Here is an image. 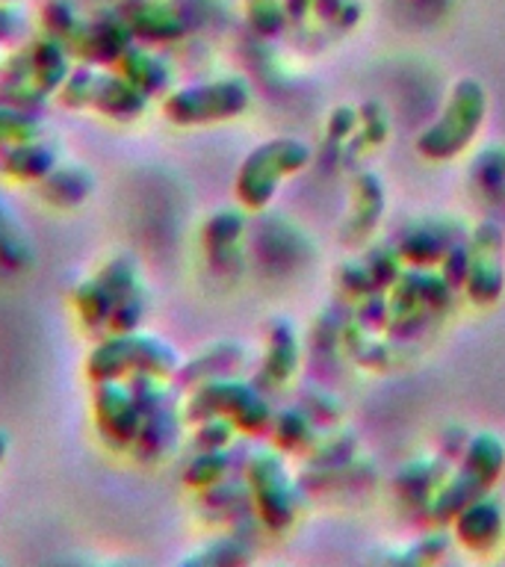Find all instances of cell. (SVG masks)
<instances>
[{
	"mask_svg": "<svg viewBox=\"0 0 505 567\" xmlns=\"http://www.w3.org/2000/svg\"><path fill=\"white\" fill-rule=\"evenodd\" d=\"M27 33L24 9L18 7V0H0V48H12L21 42Z\"/></svg>",
	"mask_w": 505,
	"mask_h": 567,
	"instance_id": "27",
	"label": "cell"
},
{
	"mask_svg": "<svg viewBox=\"0 0 505 567\" xmlns=\"http://www.w3.org/2000/svg\"><path fill=\"white\" fill-rule=\"evenodd\" d=\"M496 529H499V514H496L494 505L476 503L461 517V538L470 540V544L491 540L496 535Z\"/></svg>",
	"mask_w": 505,
	"mask_h": 567,
	"instance_id": "24",
	"label": "cell"
},
{
	"mask_svg": "<svg viewBox=\"0 0 505 567\" xmlns=\"http://www.w3.org/2000/svg\"><path fill=\"white\" fill-rule=\"evenodd\" d=\"M0 62H3V60H0Z\"/></svg>",
	"mask_w": 505,
	"mask_h": 567,
	"instance_id": "31",
	"label": "cell"
},
{
	"mask_svg": "<svg viewBox=\"0 0 505 567\" xmlns=\"http://www.w3.org/2000/svg\"><path fill=\"white\" fill-rule=\"evenodd\" d=\"M184 416L189 423H202L207 416H228L230 423L239 425V429L257 432L269 420V408L248 384L221 375V379L195 384L193 396L184 408Z\"/></svg>",
	"mask_w": 505,
	"mask_h": 567,
	"instance_id": "4",
	"label": "cell"
},
{
	"mask_svg": "<svg viewBox=\"0 0 505 567\" xmlns=\"http://www.w3.org/2000/svg\"><path fill=\"white\" fill-rule=\"evenodd\" d=\"M248 97L251 92H248L246 80H210V83L172 89L163 97V115L177 127H202V124L237 118L248 106Z\"/></svg>",
	"mask_w": 505,
	"mask_h": 567,
	"instance_id": "3",
	"label": "cell"
},
{
	"mask_svg": "<svg viewBox=\"0 0 505 567\" xmlns=\"http://www.w3.org/2000/svg\"><path fill=\"white\" fill-rule=\"evenodd\" d=\"M122 12L136 42H175L186 33V18L166 0H136Z\"/></svg>",
	"mask_w": 505,
	"mask_h": 567,
	"instance_id": "12",
	"label": "cell"
},
{
	"mask_svg": "<svg viewBox=\"0 0 505 567\" xmlns=\"http://www.w3.org/2000/svg\"><path fill=\"white\" fill-rule=\"evenodd\" d=\"M35 264V246L27 225L0 198V269L9 275L30 272Z\"/></svg>",
	"mask_w": 505,
	"mask_h": 567,
	"instance_id": "17",
	"label": "cell"
},
{
	"mask_svg": "<svg viewBox=\"0 0 505 567\" xmlns=\"http://www.w3.org/2000/svg\"><path fill=\"white\" fill-rule=\"evenodd\" d=\"M248 549L234 538L210 540L207 547H202L193 556H184V565H239L246 561Z\"/></svg>",
	"mask_w": 505,
	"mask_h": 567,
	"instance_id": "25",
	"label": "cell"
},
{
	"mask_svg": "<svg viewBox=\"0 0 505 567\" xmlns=\"http://www.w3.org/2000/svg\"><path fill=\"white\" fill-rule=\"evenodd\" d=\"M305 159H308V148L292 140H275L255 148L237 172L239 202L251 210L269 204L278 181L305 166Z\"/></svg>",
	"mask_w": 505,
	"mask_h": 567,
	"instance_id": "5",
	"label": "cell"
},
{
	"mask_svg": "<svg viewBox=\"0 0 505 567\" xmlns=\"http://www.w3.org/2000/svg\"><path fill=\"white\" fill-rule=\"evenodd\" d=\"M248 478H251V494H255V503L266 517V523H272V526L287 523L292 503L290 496H287V478H284L278 458L257 455L251 461V467H248Z\"/></svg>",
	"mask_w": 505,
	"mask_h": 567,
	"instance_id": "13",
	"label": "cell"
},
{
	"mask_svg": "<svg viewBox=\"0 0 505 567\" xmlns=\"http://www.w3.org/2000/svg\"><path fill=\"white\" fill-rule=\"evenodd\" d=\"M60 145L44 140L42 133H35V136L9 142L0 148V175L9 177V181L39 184L51 168L60 166Z\"/></svg>",
	"mask_w": 505,
	"mask_h": 567,
	"instance_id": "10",
	"label": "cell"
},
{
	"mask_svg": "<svg viewBox=\"0 0 505 567\" xmlns=\"http://www.w3.org/2000/svg\"><path fill=\"white\" fill-rule=\"evenodd\" d=\"M30 48V65H33L35 86L42 89L44 95L51 97L62 89V83L69 80L74 62H71V51L60 39H53L51 33H42L39 39L27 44Z\"/></svg>",
	"mask_w": 505,
	"mask_h": 567,
	"instance_id": "16",
	"label": "cell"
},
{
	"mask_svg": "<svg viewBox=\"0 0 505 567\" xmlns=\"http://www.w3.org/2000/svg\"><path fill=\"white\" fill-rule=\"evenodd\" d=\"M181 370V354L168 340L148 331H106L83 361V372L97 381H127L133 375L172 379Z\"/></svg>",
	"mask_w": 505,
	"mask_h": 567,
	"instance_id": "1",
	"label": "cell"
},
{
	"mask_svg": "<svg viewBox=\"0 0 505 567\" xmlns=\"http://www.w3.org/2000/svg\"><path fill=\"white\" fill-rule=\"evenodd\" d=\"M248 3H257V0H248Z\"/></svg>",
	"mask_w": 505,
	"mask_h": 567,
	"instance_id": "30",
	"label": "cell"
},
{
	"mask_svg": "<svg viewBox=\"0 0 505 567\" xmlns=\"http://www.w3.org/2000/svg\"><path fill=\"white\" fill-rule=\"evenodd\" d=\"M60 104L69 110H92L115 122H133L148 110L151 97L133 86L118 71H106L95 62H80L56 92Z\"/></svg>",
	"mask_w": 505,
	"mask_h": 567,
	"instance_id": "2",
	"label": "cell"
},
{
	"mask_svg": "<svg viewBox=\"0 0 505 567\" xmlns=\"http://www.w3.org/2000/svg\"><path fill=\"white\" fill-rule=\"evenodd\" d=\"M113 69L148 97H166L172 92V65L151 48H142L140 42H133Z\"/></svg>",
	"mask_w": 505,
	"mask_h": 567,
	"instance_id": "15",
	"label": "cell"
},
{
	"mask_svg": "<svg viewBox=\"0 0 505 567\" xmlns=\"http://www.w3.org/2000/svg\"><path fill=\"white\" fill-rule=\"evenodd\" d=\"M243 230H246V219H243L239 210L213 213L207 225H204V246L213 257H225L230 248L237 246Z\"/></svg>",
	"mask_w": 505,
	"mask_h": 567,
	"instance_id": "20",
	"label": "cell"
},
{
	"mask_svg": "<svg viewBox=\"0 0 505 567\" xmlns=\"http://www.w3.org/2000/svg\"><path fill=\"white\" fill-rule=\"evenodd\" d=\"M71 305L78 313L80 326L92 331V334H106L110 331V319H113V292L97 275H89L74 287L71 292Z\"/></svg>",
	"mask_w": 505,
	"mask_h": 567,
	"instance_id": "19",
	"label": "cell"
},
{
	"mask_svg": "<svg viewBox=\"0 0 505 567\" xmlns=\"http://www.w3.org/2000/svg\"><path fill=\"white\" fill-rule=\"evenodd\" d=\"M35 133H42L39 115L27 113V110H18V106H9L0 101V148L9 145V142L35 136Z\"/></svg>",
	"mask_w": 505,
	"mask_h": 567,
	"instance_id": "23",
	"label": "cell"
},
{
	"mask_svg": "<svg viewBox=\"0 0 505 567\" xmlns=\"http://www.w3.org/2000/svg\"><path fill=\"white\" fill-rule=\"evenodd\" d=\"M482 115H485V92L473 80H464L452 92V101L441 122L434 124L432 131L423 133L420 151L429 157H450L467 145V140L482 122Z\"/></svg>",
	"mask_w": 505,
	"mask_h": 567,
	"instance_id": "7",
	"label": "cell"
},
{
	"mask_svg": "<svg viewBox=\"0 0 505 567\" xmlns=\"http://www.w3.org/2000/svg\"><path fill=\"white\" fill-rule=\"evenodd\" d=\"M0 101L27 113H39V106L48 104V95L33 80L30 48H18L0 62Z\"/></svg>",
	"mask_w": 505,
	"mask_h": 567,
	"instance_id": "14",
	"label": "cell"
},
{
	"mask_svg": "<svg viewBox=\"0 0 505 567\" xmlns=\"http://www.w3.org/2000/svg\"><path fill=\"white\" fill-rule=\"evenodd\" d=\"M230 470V455H228V446L225 450H207V452H198L193 461H189V467L184 473V482L189 487H204L216 485V482H225Z\"/></svg>",
	"mask_w": 505,
	"mask_h": 567,
	"instance_id": "22",
	"label": "cell"
},
{
	"mask_svg": "<svg viewBox=\"0 0 505 567\" xmlns=\"http://www.w3.org/2000/svg\"><path fill=\"white\" fill-rule=\"evenodd\" d=\"M136 42L127 18L122 9H104L95 18H86L83 39H80L74 56L95 65H115L122 60V53Z\"/></svg>",
	"mask_w": 505,
	"mask_h": 567,
	"instance_id": "9",
	"label": "cell"
},
{
	"mask_svg": "<svg viewBox=\"0 0 505 567\" xmlns=\"http://www.w3.org/2000/svg\"><path fill=\"white\" fill-rule=\"evenodd\" d=\"M92 416L101 441L113 450H133L140 434V405L127 381L92 384Z\"/></svg>",
	"mask_w": 505,
	"mask_h": 567,
	"instance_id": "8",
	"label": "cell"
},
{
	"mask_svg": "<svg viewBox=\"0 0 505 567\" xmlns=\"http://www.w3.org/2000/svg\"><path fill=\"white\" fill-rule=\"evenodd\" d=\"M9 450H12L9 432H7V429H0V467H3V461L9 458Z\"/></svg>",
	"mask_w": 505,
	"mask_h": 567,
	"instance_id": "29",
	"label": "cell"
},
{
	"mask_svg": "<svg viewBox=\"0 0 505 567\" xmlns=\"http://www.w3.org/2000/svg\"><path fill=\"white\" fill-rule=\"evenodd\" d=\"M42 21L44 30H48L53 39H60V42L71 51V56H74L80 39H83L86 18H80L78 12H74V7H69L65 0H53V3H48V9L42 12Z\"/></svg>",
	"mask_w": 505,
	"mask_h": 567,
	"instance_id": "21",
	"label": "cell"
},
{
	"mask_svg": "<svg viewBox=\"0 0 505 567\" xmlns=\"http://www.w3.org/2000/svg\"><path fill=\"white\" fill-rule=\"evenodd\" d=\"M157 375H133L127 379L136 405H140V434L133 441L136 455L145 461H154L159 455H166L175 446L177 437V420L175 411L168 405L166 390L159 388Z\"/></svg>",
	"mask_w": 505,
	"mask_h": 567,
	"instance_id": "6",
	"label": "cell"
},
{
	"mask_svg": "<svg viewBox=\"0 0 505 567\" xmlns=\"http://www.w3.org/2000/svg\"><path fill=\"white\" fill-rule=\"evenodd\" d=\"M476 257H473V275H470V290L476 301L496 299L503 287V264H499V230L494 225L478 228L476 234Z\"/></svg>",
	"mask_w": 505,
	"mask_h": 567,
	"instance_id": "18",
	"label": "cell"
},
{
	"mask_svg": "<svg viewBox=\"0 0 505 567\" xmlns=\"http://www.w3.org/2000/svg\"><path fill=\"white\" fill-rule=\"evenodd\" d=\"M95 186L97 177L92 168L83 163H62L60 159V166L51 168L35 184V189H39V198L56 210H78L95 195Z\"/></svg>",
	"mask_w": 505,
	"mask_h": 567,
	"instance_id": "11",
	"label": "cell"
},
{
	"mask_svg": "<svg viewBox=\"0 0 505 567\" xmlns=\"http://www.w3.org/2000/svg\"><path fill=\"white\" fill-rule=\"evenodd\" d=\"M478 175L485 181V193L503 195L505 193V151H487L485 157H478Z\"/></svg>",
	"mask_w": 505,
	"mask_h": 567,
	"instance_id": "28",
	"label": "cell"
},
{
	"mask_svg": "<svg viewBox=\"0 0 505 567\" xmlns=\"http://www.w3.org/2000/svg\"><path fill=\"white\" fill-rule=\"evenodd\" d=\"M193 446L195 452H207V450H225L234 437V423L228 416H207L202 423H193Z\"/></svg>",
	"mask_w": 505,
	"mask_h": 567,
	"instance_id": "26",
	"label": "cell"
}]
</instances>
